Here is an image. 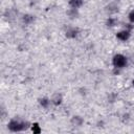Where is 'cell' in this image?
Instances as JSON below:
<instances>
[{
    "mask_svg": "<svg viewBox=\"0 0 134 134\" xmlns=\"http://www.w3.org/2000/svg\"><path fill=\"white\" fill-rule=\"evenodd\" d=\"M131 85H132V87L134 88V79H133V80L131 81Z\"/></svg>",
    "mask_w": 134,
    "mask_h": 134,
    "instance_id": "14",
    "label": "cell"
},
{
    "mask_svg": "<svg viewBox=\"0 0 134 134\" xmlns=\"http://www.w3.org/2000/svg\"><path fill=\"white\" fill-rule=\"evenodd\" d=\"M38 103H39L40 107H42V108H44V109H47V108L50 106L51 100H50V98L47 97V96H42V97H40V98L38 99Z\"/></svg>",
    "mask_w": 134,
    "mask_h": 134,
    "instance_id": "7",
    "label": "cell"
},
{
    "mask_svg": "<svg viewBox=\"0 0 134 134\" xmlns=\"http://www.w3.org/2000/svg\"><path fill=\"white\" fill-rule=\"evenodd\" d=\"M131 32H132V30L128 29L127 27H124L115 32V38L120 42H128L131 38V35H132Z\"/></svg>",
    "mask_w": 134,
    "mask_h": 134,
    "instance_id": "3",
    "label": "cell"
},
{
    "mask_svg": "<svg viewBox=\"0 0 134 134\" xmlns=\"http://www.w3.org/2000/svg\"><path fill=\"white\" fill-rule=\"evenodd\" d=\"M67 14H68V17L70 19H75V18L79 17V9H76V8H69Z\"/></svg>",
    "mask_w": 134,
    "mask_h": 134,
    "instance_id": "12",
    "label": "cell"
},
{
    "mask_svg": "<svg viewBox=\"0 0 134 134\" xmlns=\"http://www.w3.org/2000/svg\"><path fill=\"white\" fill-rule=\"evenodd\" d=\"M68 5L70 8L80 9L84 5V0H68Z\"/></svg>",
    "mask_w": 134,
    "mask_h": 134,
    "instance_id": "8",
    "label": "cell"
},
{
    "mask_svg": "<svg viewBox=\"0 0 134 134\" xmlns=\"http://www.w3.org/2000/svg\"><path fill=\"white\" fill-rule=\"evenodd\" d=\"M105 25L108 27V28H114L118 25V19L116 17H113V16H110L106 19L105 21Z\"/></svg>",
    "mask_w": 134,
    "mask_h": 134,
    "instance_id": "6",
    "label": "cell"
},
{
    "mask_svg": "<svg viewBox=\"0 0 134 134\" xmlns=\"http://www.w3.org/2000/svg\"><path fill=\"white\" fill-rule=\"evenodd\" d=\"M30 131H31L32 133H35V134L41 133L42 129H41L40 124H39V122H32V124H30Z\"/></svg>",
    "mask_w": 134,
    "mask_h": 134,
    "instance_id": "11",
    "label": "cell"
},
{
    "mask_svg": "<svg viewBox=\"0 0 134 134\" xmlns=\"http://www.w3.org/2000/svg\"><path fill=\"white\" fill-rule=\"evenodd\" d=\"M28 128H30V124L28 121H25V120H22L19 118H12L7 122V129L14 133L25 131Z\"/></svg>",
    "mask_w": 134,
    "mask_h": 134,
    "instance_id": "1",
    "label": "cell"
},
{
    "mask_svg": "<svg viewBox=\"0 0 134 134\" xmlns=\"http://www.w3.org/2000/svg\"><path fill=\"white\" fill-rule=\"evenodd\" d=\"M50 100H51V105L55 106V107H59L63 104V95L59 92L52 94V96L50 97Z\"/></svg>",
    "mask_w": 134,
    "mask_h": 134,
    "instance_id": "5",
    "label": "cell"
},
{
    "mask_svg": "<svg viewBox=\"0 0 134 134\" xmlns=\"http://www.w3.org/2000/svg\"><path fill=\"white\" fill-rule=\"evenodd\" d=\"M111 64L113 66V69H117V70H122L125 69L128 64H129V59L126 54L117 52L115 54H113L112 59H111Z\"/></svg>",
    "mask_w": 134,
    "mask_h": 134,
    "instance_id": "2",
    "label": "cell"
},
{
    "mask_svg": "<svg viewBox=\"0 0 134 134\" xmlns=\"http://www.w3.org/2000/svg\"><path fill=\"white\" fill-rule=\"evenodd\" d=\"M21 20H22V23H23V24L29 25V24H31V23L35 21V16L31 15V14H24V15L22 16Z\"/></svg>",
    "mask_w": 134,
    "mask_h": 134,
    "instance_id": "9",
    "label": "cell"
},
{
    "mask_svg": "<svg viewBox=\"0 0 134 134\" xmlns=\"http://www.w3.org/2000/svg\"><path fill=\"white\" fill-rule=\"evenodd\" d=\"M71 124L73 125V126H76V127H81L83 124H84V118L82 117V116H80V115H74V116H72L71 117Z\"/></svg>",
    "mask_w": 134,
    "mask_h": 134,
    "instance_id": "10",
    "label": "cell"
},
{
    "mask_svg": "<svg viewBox=\"0 0 134 134\" xmlns=\"http://www.w3.org/2000/svg\"><path fill=\"white\" fill-rule=\"evenodd\" d=\"M79 35H80V29L75 26H69L65 30V37L67 39H70V40H73V39L77 38Z\"/></svg>",
    "mask_w": 134,
    "mask_h": 134,
    "instance_id": "4",
    "label": "cell"
},
{
    "mask_svg": "<svg viewBox=\"0 0 134 134\" xmlns=\"http://www.w3.org/2000/svg\"><path fill=\"white\" fill-rule=\"evenodd\" d=\"M127 19H128L129 23L134 24V8L131 9V10L128 13V15H127Z\"/></svg>",
    "mask_w": 134,
    "mask_h": 134,
    "instance_id": "13",
    "label": "cell"
}]
</instances>
